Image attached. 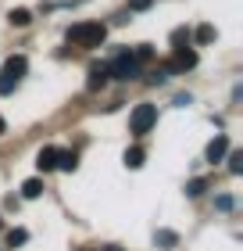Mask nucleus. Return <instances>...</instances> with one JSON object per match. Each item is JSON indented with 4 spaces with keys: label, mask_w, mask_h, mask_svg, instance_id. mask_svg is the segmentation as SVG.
<instances>
[{
    "label": "nucleus",
    "mask_w": 243,
    "mask_h": 251,
    "mask_svg": "<svg viewBox=\"0 0 243 251\" xmlns=\"http://www.w3.org/2000/svg\"><path fill=\"white\" fill-rule=\"evenodd\" d=\"M36 165H40V173H50V169L57 165V147H43V151L36 154Z\"/></svg>",
    "instance_id": "0eeeda50"
},
{
    "label": "nucleus",
    "mask_w": 243,
    "mask_h": 251,
    "mask_svg": "<svg viewBox=\"0 0 243 251\" xmlns=\"http://www.w3.org/2000/svg\"><path fill=\"white\" fill-rule=\"evenodd\" d=\"M154 0H129V11H150Z\"/></svg>",
    "instance_id": "6ab92c4d"
},
{
    "label": "nucleus",
    "mask_w": 243,
    "mask_h": 251,
    "mask_svg": "<svg viewBox=\"0 0 243 251\" xmlns=\"http://www.w3.org/2000/svg\"><path fill=\"white\" fill-rule=\"evenodd\" d=\"M204 190H207V179H190V183H186V194H190V198H200Z\"/></svg>",
    "instance_id": "dca6fc26"
},
{
    "label": "nucleus",
    "mask_w": 243,
    "mask_h": 251,
    "mask_svg": "<svg viewBox=\"0 0 243 251\" xmlns=\"http://www.w3.org/2000/svg\"><path fill=\"white\" fill-rule=\"evenodd\" d=\"M25 241H29V230H22V226H18V230H11V233H7V248H22Z\"/></svg>",
    "instance_id": "4468645a"
},
{
    "label": "nucleus",
    "mask_w": 243,
    "mask_h": 251,
    "mask_svg": "<svg viewBox=\"0 0 243 251\" xmlns=\"http://www.w3.org/2000/svg\"><path fill=\"white\" fill-rule=\"evenodd\" d=\"M215 40V25H200L197 29V43H211Z\"/></svg>",
    "instance_id": "f3484780"
},
{
    "label": "nucleus",
    "mask_w": 243,
    "mask_h": 251,
    "mask_svg": "<svg viewBox=\"0 0 243 251\" xmlns=\"http://www.w3.org/2000/svg\"><path fill=\"white\" fill-rule=\"evenodd\" d=\"M133 58H136V61H150V58H154V47H147V43H143V47L136 50Z\"/></svg>",
    "instance_id": "a211bd4d"
},
{
    "label": "nucleus",
    "mask_w": 243,
    "mask_h": 251,
    "mask_svg": "<svg viewBox=\"0 0 243 251\" xmlns=\"http://www.w3.org/2000/svg\"><path fill=\"white\" fill-rule=\"evenodd\" d=\"M40 194H43V179H25V183H22V198L36 201Z\"/></svg>",
    "instance_id": "9b49d317"
},
{
    "label": "nucleus",
    "mask_w": 243,
    "mask_h": 251,
    "mask_svg": "<svg viewBox=\"0 0 243 251\" xmlns=\"http://www.w3.org/2000/svg\"><path fill=\"white\" fill-rule=\"evenodd\" d=\"M215 204H218V208H222V212H229V208H233V198H229V194H222V198H218Z\"/></svg>",
    "instance_id": "aec40b11"
},
{
    "label": "nucleus",
    "mask_w": 243,
    "mask_h": 251,
    "mask_svg": "<svg viewBox=\"0 0 243 251\" xmlns=\"http://www.w3.org/2000/svg\"><path fill=\"white\" fill-rule=\"evenodd\" d=\"M7 22H11V25H18V29H25L29 22H32V11H29V7H15V11L7 15Z\"/></svg>",
    "instance_id": "1a4fd4ad"
},
{
    "label": "nucleus",
    "mask_w": 243,
    "mask_h": 251,
    "mask_svg": "<svg viewBox=\"0 0 243 251\" xmlns=\"http://www.w3.org/2000/svg\"><path fill=\"white\" fill-rule=\"evenodd\" d=\"M225 154H229V173L240 176L243 173V151H225Z\"/></svg>",
    "instance_id": "2eb2a0df"
},
{
    "label": "nucleus",
    "mask_w": 243,
    "mask_h": 251,
    "mask_svg": "<svg viewBox=\"0 0 243 251\" xmlns=\"http://www.w3.org/2000/svg\"><path fill=\"white\" fill-rule=\"evenodd\" d=\"M154 241H157V248H165V251H172V248L179 244V237L172 233V230H157V233H154Z\"/></svg>",
    "instance_id": "f8f14e48"
},
{
    "label": "nucleus",
    "mask_w": 243,
    "mask_h": 251,
    "mask_svg": "<svg viewBox=\"0 0 243 251\" xmlns=\"http://www.w3.org/2000/svg\"><path fill=\"white\" fill-rule=\"evenodd\" d=\"M176 104H179V108H186V104H193V97H190V94H179V97H176Z\"/></svg>",
    "instance_id": "412c9836"
},
{
    "label": "nucleus",
    "mask_w": 243,
    "mask_h": 251,
    "mask_svg": "<svg viewBox=\"0 0 243 251\" xmlns=\"http://www.w3.org/2000/svg\"><path fill=\"white\" fill-rule=\"evenodd\" d=\"M143 158H147L143 147H129V151H125V165H129V169H140V165H143Z\"/></svg>",
    "instance_id": "ddd939ff"
},
{
    "label": "nucleus",
    "mask_w": 243,
    "mask_h": 251,
    "mask_svg": "<svg viewBox=\"0 0 243 251\" xmlns=\"http://www.w3.org/2000/svg\"><path fill=\"white\" fill-rule=\"evenodd\" d=\"M225 151H229V136H225V133H218L215 140L207 144V151H204V158H207V162L215 165V162H222V158H225Z\"/></svg>",
    "instance_id": "423d86ee"
},
{
    "label": "nucleus",
    "mask_w": 243,
    "mask_h": 251,
    "mask_svg": "<svg viewBox=\"0 0 243 251\" xmlns=\"http://www.w3.org/2000/svg\"><path fill=\"white\" fill-rule=\"evenodd\" d=\"M104 36H108V25L104 22H79V25L68 29V43H75V47H100Z\"/></svg>",
    "instance_id": "f257e3e1"
},
{
    "label": "nucleus",
    "mask_w": 243,
    "mask_h": 251,
    "mask_svg": "<svg viewBox=\"0 0 243 251\" xmlns=\"http://www.w3.org/2000/svg\"><path fill=\"white\" fill-rule=\"evenodd\" d=\"M154 122H157V108H154V104H136L133 115H129V129H133L136 136H143V133L154 129Z\"/></svg>",
    "instance_id": "7ed1b4c3"
},
{
    "label": "nucleus",
    "mask_w": 243,
    "mask_h": 251,
    "mask_svg": "<svg viewBox=\"0 0 243 251\" xmlns=\"http://www.w3.org/2000/svg\"><path fill=\"white\" fill-rule=\"evenodd\" d=\"M25 72H29V58L25 54H11V58L4 61V72H0V94H11V90L22 83Z\"/></svg>",
    "instance_id": "f03ea898"
},
{
    "label": "nucleus",
    "mask_w": 243,
    "mask_h": 251,
    "mask_svg": "<svg viewBox=\"0 0 243 251\" xmlns=\"http://www.w3.org/2000/svg\"><path fill=\"white\" fill-rule=\"evenodd\" d=\"M108 83V65H93L89 68V90H100Z\"/></svg>",
    "instance_id": "9d476101"
},
{
    "label": "nucleus",
    "mask_w": 243,
    "mask_h": 251,
    "mask_svg": "<svg viewBox=\"0 0 243 251\" xmlns=\"http://www.w3.org/2000/svg\"><path fill=\"white\" fill-rule=\"evenodd\" d=\"M7 133V122H4V115H0V136H4Z\"/></svg>",
    "instance_id": "4be33fe9"
},
{
    "label": "nucleus",
    "mask_w": 243,
    "mask_h": 251,
    "mask_svg": "<svg viewBox=\"0 0 243 251\" xmlns=\"http://www.w3.org/2000/svg\"><path fill=\"white\" fill-rule=\"evenodd\" d=\"M54 169H61V173H75V169H79L75 151H57V165Z\"/></svg>",
    "instance_id": "6e6552de"
},
{
    "label": "nucleus",
    "mask_w": 243,
    "mask_h": 251,
    "mask_svg": "<svg viewBox=\"0 0 243 251\" xmlns=\"http://www.w3.org/2000/svg\"><path fill=\"white\" fill-rule=\"evenodd\" d=\"M104 251H122V248H104Z\"/></svg>",
    "instance_id": "5701e85b"
},
{
    "label": "nucleus",
    "mask_w": 243,
    "mask_h": 251,
    "mask_svg": "<svg viewBox=\"0 0 243 251\" xmlns=\"http://www.w3.org/2000/svg\"><path fill=\"white\" fill-rule=\"evenodd\" d=\"M193 65H197V54L186 50V47H179V50H176V58L165 65V72H186V68H193Z\"/></svg>",
    "instance_id": "39448f33"
},
{
    "label": "nucleus",
    "mask_w": 243,
    "mask_h": 251,
    "mask_svg": "<svg viewBox=\"0 0 243 251\" xmlns=\"http://www.w3.org/2000/svg\"><path fill=\"white\" fill-rule=\"evenodd\" d=\"M108 75H114V79H136V75H140V61H136L129 50H122V54H114V61L108 65Z\"/></svg>",
    "instance_id": "20e7f679"
}]
</instances>
